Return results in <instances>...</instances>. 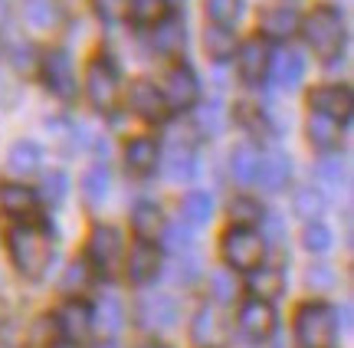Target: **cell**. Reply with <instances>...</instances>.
<instances>
[{
    "mask_svg": "<svg viewBox=\"0 0 354 348\" xmlns=\"http://www.w3.org/2000/svg\"><path fill=\"white\" fill-rule=\"evenodd\" d=\"M7 250L24 280H43L53 263V237L46 233V227H37V223L13 227L7 233Z\"/></svg>",
    "mask_w": 354,
    "mask_h": 348,
    "instance_id": "obj_1",
    "label": "cell"
},
{
    "mask_svg": "<svg viewBox=\"0 0 354 348\" xmlns=\"http://www.w3.org/2000/svg\"><path fill=\"white\" fill-rule=\"evenodd\" d=\"M299 33L305 37V43L312 46V53H318L322 59H335L344 46V24L342 13L322 3V7H312L299 20Z\"/></svg>",
    "mask_w": 354,
    "mask_h": 348,
    "instance_id": "obj_2",
    "label": "cell"
},
{
    "mask_svg": "<svg viewBox=\"0 0 354 348\" xmlns=\"http://www.w3.org/2000/svg\"><path fill=\"white\" fill-rule=\"evenodd\" d=\"M295 342L302 348H335L338 312L325 302H305L295 312Z\"/></svg>",
    "mask_w": 354,
    "mask_h": 348,
    "instance_id": "obj_3",
    "label": "cell"
},
{
    "mask_svg": "<svg viewBox=\"0 0 354 348\" xmlns=\"http://www.w3.org/2000/svg\"><path fill=\"white\" fill-rule=\"evenodd\" d=\"M86 95L95 112H112L122 99V76L109 56H95L86 66Z\"/></svg>",
    "mask_w": 354,
    "mask_h": 348,
    "instance_id": "obj_4",
    "label": "cell"
},
{
    "mask_svg": "<svg viewBox=\"0 0 354 348\" xmlns=\"http://www.w3.org/2000/svg\"><path fill=\"white\" fill-rule=\"evenodd\" d=\"M223 259L230 263V270H246L253 273L256 266H263V257H266V237L263 233L250 230V227H230L223 233Z\"/></svg>",
    "mask_w": 354,
    "mask_h": 348,
    "instance_id": "obj_5",
    "label": "cell"
},
{
    "mask_svg": "<svg viewBox=\"0 0 354 348\" xmlns=\"http://www.w3.org/2000/svg\"><path fill=\"white\" fill-rule=\"evenodd\" d=\"M39 76L50 86L53 95H59L63 102L76 99V69L66 50H46L39 56Z\"/></svg>",
    "mask_w": 354,
    "mask_h": 348,
    "instance_id": "obj_6",
    "label": "cell"
},
{
    "mask_svg": "<svg viewBox=\"0 0 354 348\" xmlns=\"http://www.w3.org/2000/svg\"><path fill=\"white\" fill-rule=\"evenodd\" d=\"M233 56H236V73H240L243 82L256 86V82H263L269 76V66H272V46H269V39L250 37L246 43L236 46Z\"/></svg>",
    "mask_w": 354,
    "mask_h": 348,
    "instance_id": "obj_7",
    "label": "cell"
},
{
    "mask_svg": "<svg viewBox=\"0 0 354 348\" xmlns=\"http://www.w3.org/2000/svg\"><path fill=\"white\" fill-rule=\"evenodd\" d=\"M161 95H165L167 109H190V105H197L201 99V82L194 76V69L190 66H171L165 76V86H161Z\"/></svg>",
    "mask_w": 354,
    "mask_h": 348,
    "instance_id": "obj_8",
    "label": "cell"
},
{
    "mask_svg": "<svg viewBox=\"0 0 354 348\" xmlns=\"http://www.w3.org/2000/svg\"><path fill=\"white\" fill-rule=\"evenodd\" d=\"M128 109L145 122H165L167 112H171L165 95H161V86H154L151 79H135L128 86Z\"/></svg>",
    "mask_w": 354,
    "mask_h": 348,
    "instance_id": "obj_9",
    "label": "cell"
},
{
    "mask_svg": "<svg viewBox=\"0 0 354 348\" xmlns=\"http://www.w3.org/2000/svg\"><path fill=\"white\" fill-rule=\"evenodd\" d=\"M236 325H240V332L250 342H266V338L276 332V309H272V302H263V299L243 302L240 315H236Z\"/></svg>",
    "mask_w": 354,
    "mask_h": 348,
    "instance_id": "obj_10",
    "label": "cell"
},
{
    "mask_svg": "<svg viewBox=\"0 0 354 348\" xmlns=\"http://www.w3.org/2000/svg\"><path fill=\"white\" fill-rule=\"evenodd\" d=\"M308 105L315 116H325V118H335V122H348L351 118V109H354V99H351V89L348 86H318V89L308 92Z\"/></svg>",
    "mask_w": 354,
    "mask_h": 348,
    "instance_id": "obj_11",
    "label": "cell"
},
{
    "mask_svg": "<svg viewBox=\"0 0 354 348\" xmlns=\"http://www.w3.org/2000/svg\"><path fill=\"white\" fill-rule=\"evenodd\" d=\"M138 322L148 329V332H165L177 322V306L174 299L165 296V293H145L138 299Z\"/></svg>",
    "mask_w": 354,
    "mask_h": 348,
    "instance_id": "obj_12",
    "label": "cell"
},
{
    "mask_svg": "<svg viewBox=\"0 0 354 348\" xmlns=\"http://www.w3.org/2000/svg\"><path fill=\"white\" fill-rule=\"evenodd\" d=\"M92 309H88L86 302H66L63 309L56 312V329H59V336L66 338V342H73V345H79V342H86L88 336H92Z\"/></svg>",
    "mask_w": 354,
    "mask_h": 348,
    "instance_id": "obj_13",
    "label": "cell"
},
{
    "mask_svg": "<svg viewBox=\"0 0 354 348\" xmlns=\"http://www.w3.org/2000/svg\"><path fill=\"white\" fill-rule=\"evenodd\" d=\"M190 342L194 348H220L227 342V325L210 306H201L190 319Z\"/></svg>",
    "mask_w": 354,
    "mask_h": 348,
    "instance_id": "obj_14",
    "label": "cell"
},
{
    "mask_svg": "<svg viewBox=\"0 0 354 348\" xmlns=\"http://www.w3.org/2000/svg\"><path fill=\"white\" fill-rule=\"evenodd\" d=\"M86 257L99 266V270H112V263L122 257V233L115 227H92L86 244Z\"/></svg>",
    "mask_w": 354,
    "mask_h": 348,
    "instance_id": "obj_15",
    "label": "cell"
},
{
    "mask_svg": "<svg viewBox=\"0 0 354 348\" xmlns=\"http://www.w3.org/2000/svg\"><path fill=\"white\" fill-rule=\"evenodd\" d=\"M128 280L135 286H145L151 283L154 276H158V270H161V253L154 250V244H145V240H138V244L128 250Z\"/></svg>",
    "mask_w": 354,
    "mask_h": 348,
    "instance_id": "obj_16",
    "label": "cell"
},
{
    "mask_svg": "<svg viewBox=\"0 0 354 348\" xmlns=\"http://www.w3.org/2000/svg\"><path fill=\"white\" fill-rule=\"evenodd\" d=\"M299 10L295 7H286V3H279V7H269L263 10L259 17V33L263 39H289L292 33H299Z\"/></svg>",
    "mask_w": 354,
    "mask_h": 348,
    "instance_id": "obj_17",
    "label": "cell"
},
{
    "mask_svg": "<svg viewBox=\"0 0 354 348\" xmlns=\"http://www.w3.org/2000/svg\"><path fill=\"white\" fill-rule=\"evenodd\" d=\"M289 174H292L289 155L286 152H269L266 158H259V171H256L253 181H259V187L266 194H276L289 184Z\"/></svg>",
    "mask_w": 354,
    "mask_h": 348,
    "instance_id": "obj_18",
    "label": "cell"
},
{
    "mask_svg": "<svg viewBox=\"0 0 354 348\" xmlns=\"http://www.w3.org/2000/svg\"><path fill=\"white\" fill-rule=\"evenodd\" d=\"M158 158H161V148L154 138H131L125 145V171L135 178H148L158 168Z\"/></svg>",
    "mask_w": 354,
    "mask_h": 348,
    "instance_id": "obj_19",
    "label": "cell"
},
{
    "mask_svg": "<svg viewBox=\"0 0 354 348\" xmlns=\"http://www.w3.org/2000/svg\"><path fill=\"white\" fill-rule=\"evenodd\" d=\"M151 43L161 56H177V53L184 50V43H187V26H184V20H180L177 13H167L165 20L154 24Z\"/></svg>",
    "mask_w": 354,
    "mask_h": 348,
    "instance_id": "obj_20",
    "label": "cell"
},
{
    "mask_svg": "<svg viewBox=\"0 0 354 348\" xmlns=\"http://www.w3.org/2000/svg\"><path fill=\"white\" fill-rule=\"evenodd\" d=\"M39 207V194L30 184H0V210L13 217H30Z\"/></svg>",
    "mask_w": 354,
    "mask_h": 348,
    "instance_id": "obj_21",
    "label": "cell"
},
{
    "mask_svg": "<svg viewBox=\"0 0 354 348\" xmlns=\"http://www.w3.org/2000/svg\"><path fill=\"white\" fill-rule=\"evenodd\" d=\"M305 135H308V142H312V148H318V152H335L338 145H342V122H335V118H325V116H308V122H305Z\"/></svg>",
    "mask_w": 354,
    "mask_h": 348,
    "instance_id": "obj_22",
    "label": "cell"
},
{
    "mask_svg": "<svg viewBox=\"0 0 354 348\" xmlns=\"http://www.w3.org/2000/svg\"><path fill=\"white\" fill-rule=\"evenodd\" d=\"M39 161H43V152H39L37 142H20L10 145V152H7V171L17 174V178H30V174H37L39 171Z\"/></svg>",
    "mask_w": 354,
    "mask_h": 348,
    "instance_id": "obj_23",
    "label": "cell"
},
{
    "mask_svg": "<svg viewBox=\"0 0 354 348\" xmlns=\"http://www.w3.org/2000/svg\"><path fill=\"white\" fill-rule=\"evenodd\" d=\"M131 230H135V237L145 240V244H151L154 237H161V230H165V214H161V207L151 204V201L135 204V210H131Z\"/></svg>",
    "mask_w": 354,
    "mask_h": 348,
    "instance_id": "obj_24",
    "label": "cell"
},
{
    "mask_svg": "<svg viewBox=\"0 0 354 348\" xmlns=\"http://www.w3.org/2000/svg\"><path fill=\"white\" fill-rule=\"evenodd\" d=\"M269 73L276 76V82L282 89H295L299 82H302V73H305V59L302 53L295 50H282L272 56V66H269Z\"/></svg>",
    "mask_w": 354,
    "mask_h": 348,
    "instance_id": "obj_25",
    "label": "cell"
},
{
    "mask_svg": "<svg viewBox=\"0 0 354 348\" xmlns=\"http://www.w3.org/2000/svg\"><path fill=\"white\" fill-rule=\"evenodd\" d=\"M236 37H233V30L230 26H220V24H210L203 30V50L207 56L214 59V63H227L233 59V53H236Z\"/></svg>",
    "mask_w": 354,
    "mask_h": 348,
    "instance_id": "obj_26",
    "label": "cell"
},
{
    "mask_svg": "<svg viewBox=\"0 0 354 348\" xmlns=\"http://www.w3.org/2000/svg\"><path fill=\"white\" fill-rule=\"evenodd\" d=\"M286 289V276L279 266H256L253 276H250V293L253 299H263V302H272L276 296H282Z\"/></svg>",
    "mask_w": 354,
    "mask_h": 348,
    "instance_id": "obj_27",
    "label": "cell"
},
{
    "mask_svg": "<svg viewBox=\"0 0 354 348\" xmlns=\"http://www.w3.org/2000/svg\"><path fill=\"white\" fill-rule=\"evenodd\" d=\"M259 148L253 142H240L233 152H230V174L240 181V184H250L259 171Z\"/></svg>",
    "mask_w": 354,
    "mask_h": 348,
    "instance_id": "obj_28",
    "label": "cell"
},
{
    "mask_svg": "<svg viewBox=\"0 0 354 348\" xmlns=\"http://www.w3.org/2000/svg\"><path fill=\"white\" fill-rule=\"evenodd\" d=\"M165 174L174 181V184L190 181V174H194V152H190V145L171 142V152H167V158H165Z\"/></svg>",
    "mask_w": 354,
    "mask_h": 348,
    "instance_id": "obj_29",
    "label": "cell"
},
{
    "mask_svg": "<svg viewBox=\"0 0 354 348\" xmlns=\"http://www.w3.org/2000/svg\"><path fill=\"white\" fill-rule=\"evenodd\" d=\"M79 191H82V201L88 207H99L105 201V194H109V171H105V165H92L79 181Z\"/></svg>",
    "mask_w": 354,
    "mask_h": 348,
    "instance_id": "obj_30",
    "label": "cell"
},
{
    "mask_svg": "<svg viewBox=\"0 0 354 348\" xmlns=\"http://www.w3.org/2000/svg\"><path fill=\"white\" fill-rule=\"evenodd\" d=\"M167 7H171V0H125L128 17L141 26H154L158 20H165Z\"/></svg>",
    "mask_w": 354,
    "mask_h": 348,
    "instance_id": "obj_31",
    "label": "cell"
},
{
    "mask_svg": "<svg viewBox=\"0 0 354 348\" xmlns=\"http://www.w3.org/2000/svg\"><path fill=\"white\" fill-rule=\"evenodd\" d=\"M292 210L305 220H318L322 217V210H325V194L318 191V187H299L295 197H292Z\"/></svg>",
    "mask_w": 354,
    "mask_h": 348,
    "instance_id": "obj_32",
    "label": "cell"
},
{
    "mask_svg": "<svg viewBox=\"0 0 354 348\" xmlns=\"http://www.w3.org/2000/svg\"><path fill=\"white\" fill-rule=\"evenodd\" d=\"M92 322H99L102 332L115 336V332L122 329V322H125V309H122V302H118L115 296H102L99 309L92 312Z\"/></svg>",
    "mask_w": 354,
    "mask_h": 348,
    "instance_id": "obj_33",
    "label": "cell"
},
{
    "mask_svg": "<svg viewBox=\"0 0 354 348\" xmlns=\"http://www.w3.org/2000/svg\"><path fill=\"white\" fill-rule=\"evenodd\" d=\"M180 214H184L187 223H207L210 214H214V201H210V194H203V191L184 194V201H180Z\"/></svg>",
    "mask_w": 354,
    "mask_h": 348,
    "instance_id": "obj_34",
    "label": "cell"
},
{
    "mask_svg": "<svg viewBox=\"0 0 354 348\" xmlns=\"http://www.w3.org/2000/svg\"><path fill=\"white\" fill-rule=\"evenodd\" d=\"M263 207H259V201H253V197H236L233 204H230V223L233 227H250L253 230L256 223H263Z\"/></svg>",
    "mask_w": 354,
    "mask_h": 348,
    "instance_id": "obj_35",
    "label": "cell"
},
{
    "mask_svg": "<svg viewBox=\"0 0 354 348\" xmlns=\"http://www.w3.org/2000/svg\"><path fill=\"white\" fill-rule=\"evenodd\" d=\"M203 10L210 17V24L233 26L243 10V0H203Z\"/></svg>",
    "mask_w": 354,
    "mask_h": 348,
    "instance_id": "obj_36",
    "label": "cell"
},
{
    "mask_svg": "<svg viewBox=\"0 0 354 348\" xmlns=\"http://www.w3.org/2000/svg\"><path fill=\"white\" fill-rule=\"evenodd\" d=\"M236 122H240L243 129H250L253 135H263V131H272V125H269V118H266V112L259 109V105H250V102H236Z\"/></svg>",
    "mask_w": 354,
    "mask_h": 348,
    "instance_id": "obj_37",
    "label": "cell"
},
{
    "mask_svg": "<svg viewBox=\"0 0 354 348\" xmlns=\"http://www.w3.org/2000/svg\"><path fill=\"white\" fill-rule=\"evenodd\" d=\"M302 246L308 253H325L331 246V230L322 223V220H308L302 230Z\"/></svg>",
    "mask_w": 354,
    "mask_h": 348,
    "instance_id": "obj_38",
    "label": "cell"
},
{
    "mask_svg": "<svg viewBox=\"0 0 354 348\" xmlns=\"http://www.w3.org/2000/svg\"><path fill=\"white\" fill-rule=\"evenodd\" d=\"M88 280H92V263L88 259H76V263H69L63 273V293H79V289H86Z\"/></svg>",
    "mask_w": 354,
    "mask_h": 348,
    "instance_id": "obj_39",
    "label": "cell"
},
{
    "mask_svg": "<svg viewBox=\"0 0 354 348\" xmlns=\"http://www.w3.org/2000/svg\"><path fill=\"white\" fill-rule=\"evenodd\" d=\"M24 13L33 26H53L56 17H59L56 7H53V0H24Z\"/></svg>",
    "mask_w": 354,
    "mask_h": 348,
    "instance_id": "obj_40",
    "label": "cell"
},
{
    "mask_svg": "<svg viewBox=\"0 0 354 348\" xmlns=\"http://www.w3.org/2000/svg\"><path fill=\"white\" fill-rule=\"evenodd\" d=\"M161 233H167L165 244L174 250V253H184V250H190L194 246V233H190V227H180V223H171V227H165Z\"/></svg>",
    "mask_w": 354,
    "mask_h": 348,
    "instance_id": "obj_41",
    "label": "cell"
},
{
    "mask_svg": "<svg viewBox=\"0 0 354 348\" xmlns=\"http://www.w3.org/2000/svg\"><path fill=\"white\" fill-rule=\"evenodd\" d=\"M210 289H214V299L216 302H230L233 299V293H236V286H233V276H230V270H220L210 276Z\"/></svg>",
    "mask_w": 354,
    "mask_h": 348,
    "instance_id": "obj_42",
    "label": "cell"
},
{
    "mask_svg": "<svg viewBox=\"0 0 354 348\" xmlns=\"http://www.w3.org/2000/svg\"><path fill=\"white\" fill-rule=\"evenodd\" d=\"M43 197L50 201V204H59L66 197V174L63 171H50L46 181H43Z\"/></svg>",
    "mask_w": 354,
    "mask_h": 348,
    "instance_id": "obj_43",
    "label": "cell"
},
{
    "mask_svg": "<svg viewBox=\"0 0 354 348\" xmlns=\"http://www.w3.org/2000/svg\"><path fill=\"white\" fill-rule=\"evenodd\" d=\"M201 129L207 131V135H220L223 131V109L216 102H207L201 112Z\"/></svg>",
    "mask_w": 354,
    "mask_h": 348,
    "instance_id": "obj_44",
    "label": "cell"
},
{
    "mask_svg": "<svg viewBox=\"0 0 354 348\" xmlns=\"http://www.w3.org/2000/svg\"><path fill=\"white\" fill-rule=\"evenodd\" d=\"M318 178L331 184V187H342L344 184V168L338 158H325V161H318Z\"/></svg>",
    "mask_w": 354,
    "mask_h": 348,
    "instance_id": "obj_45",
    "label": "cell"
},
{
    "mask_svg": "<svg viewBox=\"0 0 354 348\" xmlns=\"http://www.w3.org/2000/svg\"><path fill=\"white\" fill-rule=\"evenodd\" d=\"M331 270L325 266V263H312L308 266V273H305V283L312 286V289H331Z\"/></svg>",
    "mask_w": 354,
    "mask_h": 348,
    "instance_id": "obj_46",
    "label": "cell"
},
{
    "mask_svg": "<svg viewBox=\"0 0 354 348\" xmlns=\"http://www.w3.org/2000/svg\"><path fill=\"white\" fill-rule=\"evenodd\" d=\"M59 336V329H56V315H43L33 329V342L37 345H53V338Z\"/></svg>",
    "mask_w": 354,
    "mask_h": 348,
    "instance_id": "obj_47",
    "label": "cell"
},
{
    "mask_svg": "<svg viewBox=\"0 0 354 348\" xmlns=\"http://www.w3.org/2000/svg\"><path fill=\"white\" fill-rule=\"evenodd\" d=\"M92 7H95V13H99L102 20H118L122 13H125V0H92Z\"/></svg>",
    "mask_w": 354,
    "mask_h": 348,
    "instance_id": "obj_48",
    "label": "cell"
},
{
    "mask_svg": "<svg viewBox=\"0 0 354 348\" xmlns=\"http://www.w3.org/2000/svg\"><path fill=\"white\" fill-rule=\"evenodd\" d=\"M197 270H201V263L194 257L187 259H177V270H174V280H180V283H190L194 276H197Z\"/></svg>",
    "mask_w": 354,
    "mask_h": 348,
    "instance_id": "obj_49",
    "label": "cell"
},
{
    "mask_svg": "<svg viewBox=\"0 0 354 348\" xmlns=\"http://www.w3.org/2000/svg\"><path fill=\"white\" fill-rule=\"evenodd\" d=\"M148 348H171V345H161V342H151V345Z\"/></svg>",
    "mask_w": 354,
    "mask_h": 348,
    "instance_id": "obj_50",
    "label": "cell"
},
{
    "mask_svg": "<svg viewBox=\"0 0 354 348\" xmlns=\"http://www.w3.org/2000/svg\"><path fill=\"white\" fill-rule=\"evenodd\" d=\"M56 348H82V345H73V342H66V345H56Z\"/></svg>",
    "mask_w": 354,
    "mask_h": 348,
    "instance_id": "obj_51",
    "label": "cell"
}]
</instances>
